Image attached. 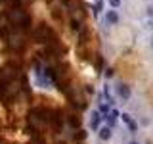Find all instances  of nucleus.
Masks as SVG:
<instances>
[{"mask_svg": "<svg viewBox=\"0 0 153 144\" xmlns=\"http://www.w3.org/2000/svg\"><path fill=\"white\" fill-rule=\"evenodd\" d=\"M2 2H4V0H0V4H2Z\"/></svg>", "mask_w": 153, "mask_h": 144, "instance_id": "nucleus-13", "label": "nucleus"}, {"mask_svg": "<svg viewBox=\"0 0 153 144\" xmlns=\"http://www.w3.org/2000/svg\"><path fill=\"white\" fill-rule=\"evenodd\" d=\"M100 119H102V117H100V112H94L92 115H90V127L98 129L100 127Z\"/></svg>", "mask_w": 153, "mask_h": 144, "instance_id": "nucleus-5", "label": "nucleus"}, {"mask_svg": "<svg viewBox=\"0 0 153 144\" xmlns=\"http://www.w3.org/2000/svg\"><path fill=\"white\" fill-rule=\"evenodd\" d=\"M117 94L119 96H121V98L123 100H128V98H130V86H128V85H124V83H121V85H117Z\"/></svg>", "mask_w": 153, "mask_h": 144, "instance_id": "nucleus-2", "label": "nucleus"}, {"mask_svg": "<svg viewBox=\"0 0 153 144\" xmlns=\"http://www.w3.org/2000/svg\"><path fill=\"white\" fill-rule=\"evenodd\" d=\"M128 144H140V142H136V140H132V142H128Z\"/></svg>", "mask_w": 153, "mask_h": 144, "instance_id": "nucleus-12", "label": "nucleus"}, {"mask_svg": "<svg viewBox=\"0 0 153 144\" xmlns=\"http://www.w3.org/2000/svg\"><path fill=\"white\" fill-rule=\"evenodd\" d=\"M67 123L71 125V129H79V127H80V119L76 117V115H69V119H67Z\"/></svg>", "mask_w": 153, "mask_h": 144, "instance_id": "nucleus-7", "label": "nucleus"}, {"mask_svg": "<svg viewBox=\"0 0 153 144\" xmlns=\"http://www.w3.org/2000/svg\"><path fill=\"white\" fill-rule=\"evenodd\" d=\"M107 112H109V106L107 104H100V113H105V115H107Z\"/></svg>", "mask_w": 153, "mask_h": 144, "instance_id": "nucleus-8", "label": "nucleus"}, {"mask_svg": "<svg viewBox=\"0 0 153 144\" xmlns=\"http://www.w3.org/2000/svg\"><path fill=\"white\" fill-rule=\"evenodd\" d=\"M123 119H124V121H126L128 129H130L132 133H136V131H138V123L134 121V119H132V117H130V115H128V113H123Z\"/></svg>", "mask_w": 153, "mask_h": 144, "instance_id": "nucleus-4", "label": "nucleus"}, {"mask_svg": "<svg viewBox=\"0 0 153 144\" xmlns=\"http://www.w3.org/2000/svg\"><path fill=\"white\" fill-rule=\"evenodd\" d=\"M102 8H103V2H102V0H98V2H96V12L102 10Z\"/></svg>", "mask_w": 153, "mask_h": 144, "instance_id": "nucleus-11", "label": "nucleus"}, {"mask_svg": "<svg viewBox=\"0 0 153 144\" xmlns=\"http://www.w3.org/2000/svg\"><path fill=\"white\" fill-rule=\"evenodd\" d=\"M33 37H35L38 42H57V37L54 35V31H52L46 23H40V25L35 29Z\"/></svg>", "mask_w": 153, "mask_h": 144, "instance_id": "nucleus-1", "label": "nucleus"}, {"mask_svg": "<svg viewBox=\"0 0 153 144\" xmlns=\"http://www.w3.org/2000/svg\"><path fill=\"white\" fill-rule=\"evenodd\" d=\"M71 27H73L75 31H79V29H80V21H79V19H73V21H71Z\"/></svg>", "mask_w": 153, "mask_h": 144, "instance_id": "nucleus-9", "label": "nucleus"}, {"mask_svg": "<svg viewBox=\"0 0 153 144\" xmlns=\"http://www.w3.org/2000/svg\"><path fill=\"white\" fill-rule=\"evenodd\" d=\"M111 127H102L100 129V138H102V140H109V138H111Z\"/></svg>", "mask_w": 153, "mask_h": 144, "instance_id": "nucleus-6", "label": "nucleus"}, {"mask_svg": "<svg viewBox=\"0 0 153 144\" xmlns=\"http://www.w3.org/2000/svg\"><path fill=\"white\" fill-rule=\"evenodd\" d=\"M105 19H107L109 25H117L119 23V14L115 12V10H109V12L105 14Z\"/></svg>", "mask_w": 153, "mask_h": 144, "instance_id": "nucleus-3", "label": "nucleus"}, {"mask_svg": "<svg viewBox=\"0 0 153 144\" xmlns=\"http://www.w3.org/2000/svg\"><path fill=\"white\" fill-rule=\"evenodd\" d=\"M109 4H111V8L117 10L119 6H121V0H109Z\"/></svg>", "mask_w": 153, "mask_h": 144, "instance_id": "nucleus-10", "label": "nucleus"}]
</instances>
